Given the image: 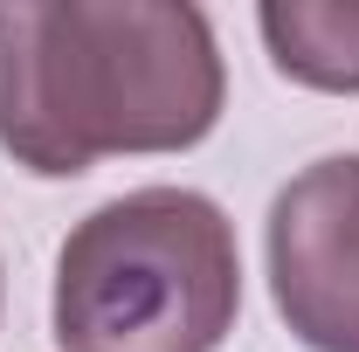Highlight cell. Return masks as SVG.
I'll list each match as a JSON object with an SVG mask.
<instances>
[{
	"instance_id": "6da1fadb",
	"label": "cell",
	"mask_w": 359,
	"mask_h": 352,
	"mask_svg": "<svg viewBox=\"0 0 359 352\" xmlns=\"http://www.w3.org/2000/svg\"><path fill=\"white\" fill-rule=\"evenodd\" d=\"M222 118V48L201 7H0V152L42 180L111 152H180Z\"/></svg>"
},
{
	"instance_id": "7a4b0ae2",
	"label": "cell",
	"mask_w": 359,
	"mask_h": 352,
	"mask_svg": "<svg viewBox=\"0 0 359 352\" xmlns=\"http://www.w3.org/2000/svg\"><path fill=\"white\" fill-rule=\"evenodd\" d=\"M235 311V228L194 187H138L104 201L55 256L62 352H215Z\"/></svg>"
},
{
	"instance_id": "3957f363",
	"label": "cell",
	"mask_w": 359,
	"mask_h": 352,
	"mask_svg": "<svg viewBox=\"0 0 359 352\" xmlns=\"http://www.w3.org/2000/svg\"><path fill=\"white\" fill-rule=\"evenodd\" d=\"M269 290L311 352H359V152L304 166L269 201Z\"/></svg>"
},
{
	"instance_id": "277c9868",
	"label": "cell",
	"mask_w": 359,
	"mask_h": 352,
	"mask_svg": "<svg viewBox=\"0 0 359 352\" xmlns=\"http://www.w3.org/2000/svg\"><path fill=\"white\" fill-rule=\"evenodd\" d=\"M269 62L304 90L353 97L359 90V7H325V0H269L263 14Z\"/></svg>"
}]
</instances>
